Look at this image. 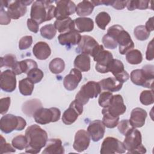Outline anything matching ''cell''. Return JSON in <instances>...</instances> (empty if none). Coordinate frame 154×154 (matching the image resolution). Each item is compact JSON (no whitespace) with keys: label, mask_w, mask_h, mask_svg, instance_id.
<instances>
[{"label":"cell","mask_w":154,"mask_h":154,"mask_svg":"<svg viewBox=\"0 0 154 154\" xmlns=\"http://www.w3.org/2000/svg\"><path fill=\"white\" fill-rule=\"evenodd\" d=\"M25 136L27 140L25 152L29 153H38L46 145L48 141L47 132L37 125L28 126Z\"/></svg>","instance_id":"cell-1"},{"label":"cell","mask_w":154,"mask_h":154,"mask_svg":"<svg viewBox=\"0 0 154 154\" xmlns=\"http://www.w3.org/2000/svg\"><path fill=\"white\" fill-rule=\"evenodd\" d=\"M52 2L50 1H34L31 8V19L38 24L51 20L55 17V7Z\"/></svg>","instance_id":"cell-2"},{"label":"cell","mask_w":154,"mask_h":154,"mask_svg":"<svg viewBox=\"0 0 154 154\" xmlns=\"http://www.w3.org/2000/svg\"><path fill=\"white\" fill-rule=\"evenodd\" d=\"M107 34L116 40L119 46V52L122 55L126 54L134 48V43L129 34L120 25H115L110 26L107 31Z\"/></svg>","instance_id":"cell-3"},{"label":"cell","mask_w":154,"mask_h":154,"mask_svg":"<svg viewBox=\"0 0 154 154\" xmlns=\"http://www.w3.org/2000/svg\"><path fill=\"white\" fill-rule=\"evenodd\" d=\"M130 78L137 85L152 88L154 81V70L153 65H146L141 69H135L131 72Z\"/></svg>","instance_id":"cell-4"},{"label":"cell","mask_w":154,"mask_h":154,"mask_svg":"<svg viewBox=\"0 0 154 154\" xmlns=\"http://www.w3.org/2000/svg\"><path fill=\"white\" fill-rule=\"evenodd\" d=\"M123 144L130 153H145L146 149L142 144L141 132L137 129L131 128L125 135Z\"/></svg>","instance_id":"cell-5"},{"label":"cell","mask_w":154,"mask_h":154,"mask_svg":"<svg viewBox=\"0 0 154 154\" xmlns=\"http://www.w3.org/2000/svg\"><path fill=\"white\" fill-rule=\"evenodd\" d=\"M26 125V122L24 119L11 114L2 116L0 120V129L5 134H9L14 130L22 131Z\"/></svg>","instance_id":"cell-6"},{"label":"cell","mask_w":154,"mask_h":154,"mask_svg":"<svg viewBox=\"0 0 154 154\" xmlns=\"http://www.w3.org/2000/svg\"><path fill=\"white\" fill-rule=\"evenodd\" d=\"M100 91L101 88L99 82L90 81L81 87L75 96V100L84 105L90 99L96 97Z\"/></svg>","instance_id":"cell-7"},{"label":"cell","mask_w":154,"mask_h":154,"mask_svg":"<svg viewBox=\"0 0 154 154\" xmlns=\"http://www.w3.org/2000/svg\"><path fill=\"white\" fill-rule=\"evenodd\" d=\"M94 61H96V70L101 73H105L109 72V65L113 59L112 54L104 49L102 45H99L93 55Z\"/></svg>","instance_id":"cell-8"},{"label":"cell","mask_w":154,"mask_h":154,"mask_svg":"<svg viewBox=\"0 0 154 154\" xmlns=\"http://www.w3.org/2000/svg\"><path fill=\"white\" fill-rule=\"evenodd\" d=\"M60 116L61 111L57 108H45L40 107L34 112L32 116L36 123L40 125H46L58 121Z\"/></svg>","instance_id":"cell-9"},{"label":"cell","mask_w":154,"mask_h":154,"mask_svg":"<svg viewBox=\"0 0 154 154\" xmlns=\"http://www.w3.org/2000/svg\"><path fill=\"white\" fill-rule=\"evenodd\" d=\"M126 150V149L122 142L116 138L108 137L103 141L100 152L101 154L123 153H125Z\"/></svg>","instance_id":"cell-10"},{"label":"cell","mask_w":154,"mask_h":154,"mask_svg":"<svg viewBox=\"0 0 154 154\" xmlns=\"http://www.w3.org/2000/svg\"><path fill=\"white\" fill-rule=\"evenodd\" d=\"M55 17L57 20H61L69 17L76 12V5L72 1L61 0L55 1Z\"/></svg>","instance_id":"cell-11"},{"label":"cell","mask_w":154,"mask_h":154,"mask_svg":"<svg viewBox=\"0 0 154 154\" xmlns=\"http://www.w3.org/2000/svg\"><path fill=\"white\" fill-rule=\"evenodd\" d=\"M82 112L83 105L75 99L63 114L62 121L66 125H71L77 120Z\"/></svg>","instance_id":"cell-12"},{"label":"cell","mask_w":154,"mask_h":154,"mask_svg":"<svg viewBox=\"0 0 154 154\" xmlns=\"http://www.w3.org/2000/svg\"><path fill=\"white\" fill-rule=\"evenodd\" d=\"M33 3L32 1H10L7 7V13L13 19H18L25 14L27 11L26 6Z\"/></svg>","instance_id":"cell-13"},{"label":"cell","mask_w":154,"mask_h":154,"mask_svg":"<svg viewBox=\"0 0 154 154\" xmlns=\"http://www.w3.org/2000/svg\"><path fill=\"white\" fill-rule=\"evenodd\" d=\"M109 72H111L114 78L122 83L127 81L130 78L129 75L125 70L123 63L117 59H112L109 65Z\"/></svg>","instance_id":"cell-14"},{"label":"cell","mask_w":154,"mask_h":154,"mask_svg":"<svg viewBox=\"0 0 154 154\" xmlns=\"http://www.w3.org/2000/svg\"><path fill=\"white\" fill-rule=\"evenodd\" d=\"M109 114L114 117H119L124 114L126 110V106L124 103L123 99L120 94L113 95L109 106L103 108Z\"/></svg>","instance_id":"cell-15"},{"label":"cell","mask_w":154,"mask_h":154,"mask_svg":"<svg viewBox=\"0 0 154 154\" xmlns=\"http://www.w3.org/2000/svg\"><path fill=\"white\" fill-rule=\"evenodd\" d=\"M0 78V87L3 91L10 93L16 89V75L12 70H6L1 72Z\"/></svg>","instance_id":"cell-16"},{"label":"cell","mask_w":154,"mask_h":154,"mask_svg":"<svg viewBox=\"0 0 154 154\" xmlns=\"http://www.w3.org/2000/svg\"><path fill=\"white\" fill-rule=\"evenodd\" d=\"M90 138L87 131L84 129L78 131L75 135L73 144V149L78 152H82L85 150L90 145Z\"/></svg>","instance_id":"cell-17"},{"label":"cell","mask_w":154,"mask_h":154,"mask_svg":"<svg viewBox=\"0 0 154 154\" xmlns=\"http://www.w3.org/2000/svg\"><path fill=\"white\" fill-rule=\"evenodd\" d=\"M105 126L103 122L100 120H95L90 123L87 132L93 141H99L101 140L105 134Z\"/></svg>","instance_id":"cell-18"},{"label":"cell","mask_w":154,"mask_h":154,"mask_svg":"<svg viewBox=\"0 0 154 154\" xmlns=\"http://www.w3.org/2000/svg\"><path fill=\"white\" fill-rule=\"evenodd\" d=\"M99 45L97 42L93 37L84 35L81 37L78 48L82 53L92 56Z\"/></svg>","instance_id":"cell-19"},{"label":"cell","mask_w":154,"mask_h":154,"mask_svg":"<svg viewBox=\"0 0 154 154\" xmlns=\"http://www.w3.org/2000/svg\"><path fill=\"white\" fill-rule=\"evenodd\" d=\"M82 78V75L81 71L76 68H73L64 77L63 85L66 90L69 91L74 90L79 84Z\"/></svg>","instance_id":"cell-20"},{"label":"cell","mask_w":154,"mask_h":154,"mask_svg":"<svg viewBox=\"0 0 154 154\" xmlns=\"http://www.w3.org/2000/svg\"><path fill=\"white\" fill-rule=\"evenodd\" d=\"M81 35L76 29L71 31L60 34L58 37V40L60 45L67 46L78 45L81 39Z\"/></svg>","instance_id":"cell-21"},{"label":"cell","mask_w":154,"mask_h":154,"mask_svg":"<svg viewBox=\"0 0 154 154\" xmlns=\"http://www.w3.org/2000/svg\"><path fill=\"white\" fill-rule=\"evenodd\" d=\"M147 116V112L144 109L135 108L132 110L129 121L133 128H141L144 125Z\"/></svg>","instance_id":"cell-22"},{"label":"cell","mask_w":154,"mask_h":154,"mask_svg":"<svg viewBox=\"0 0 154 154\" xmlns=\"http://www.w3.org/2000/svg\"><path fill=\"white\" fill-rule=\"evenodd\" d=\"M34 55L38 60H46L51 54V49L48 43L44 42H39L35 44L32 48Z\"/></svg>","instance_id":"cell-23"},{"label":"cell","mask_w":154,"mask_h":154,"mask_svg":"<svg viewBox=\"0 0 154 154\" xmlns=\"http://www.w3.org/2000/svg\"><path fill=\"white\" fill-rule=\"evenodd\" d=\"M37 67V64L34 60L32 59H26L17 61L16 66L11 69L16 75H18L23 73L27 74L31 69Z\"/></svg>","instance_id":"cell-24"},{"label":"cell","mask_w":154,"mask_h":154,"mask_svg":"<svg viewBox=\"0 0 154 154\" xmlns=\"http://www.w3.org/2000/svg\"><path fill=\"white\" fill-rule=\"evenodd\" d=\"M98 82L100 85L101 90H106V91L109 92L118 91L122 89L123 86V83L112 77L103 79Z\"/></svg>","instance_id":"cell-25"},{"label":"cell","mask_w":154,"mask_h":154,"mask_svg":"<svg viewBox=\"0 0 154 154\" xmlns=\"http://www.w3.org/2000/svg\"><path fill=\"white\" fill-rule=\"evenodd\" d=\"M64 149L62 141L59 138H53L48 140L46 146L42 152L44 154H63Z\"/></svg>","instance_id":"cell-26"},{"label":"cell","mask_w":154,"mask_h":154,"mask_svg":"<svg viewBox=\"0 0 154 154\" xmlns=\"http://www.w3.org/2000/svg\"><path fill=\"white\" fill-rule=\"evenodd\" d=\"M76 30L79 32H90L94 28V22L91 18L81 17L74 20Z\"/></svg>","instance_id":"cell-27"},{"label":"cell","mask_w":154,"mask_h":154,"mask_svg":"<svg viewBox=\"0 0 154 154\" xmlns=\"http://www.w3.org/2000/svg\"><path fill=\"white\" fill-rule=\"evenodd\" d=\"M54 25L55 29L61 34L76 29L74 20L69 17L61 20H56Z\"/></svg>","instance_id":"cell-28"},{"label":"cell","mask_w":154,"mask_h":154,"mask_svg":"<svg viewBox=\"0 0 154 154\" xmlns=\"http://www.w3.org/2000/svg\"><path fill=\"white\" fill-rule=\"evenodd\" d=\"M74 67L81 72H87L90 69V58L88 55L82 53L76 56Z\"/></svg>","instance_id":"cell-29"},{"label":"cell","mask_w":154,"mask_h":154,"mask_svg":"<svg viewBox=\"0 0 154 154\" xmlns=\"http://www.w3.org/2000/svg\"><path fill=\"white\" fill-rule=\"evenodd\" d=\"M94 7V5L91 1H82L76 7V13L79 16H87L91 14Z\"/></svg>","instance_id":"cell-30"},{"label":"cell","mask_w":154,"mask_h":154,"mask_svg":"<svg viewBox=\"0 0 154 154\" xmlns=\"http://www.w3.org/2000/svg\"><path fill=\"white\" fill-rule=\"evenodd\" d=\"M34 83L28 78L21 79L19 82V89L20 93L23 96H29L32 93Z\"/></svg>","instance_id":"cell-31"},{"label":"cell","mask_w":154,"mask_h":154,"mask_svg":"<svg viewBox=\"0 0 154 154\" xmlns=\"http://www.w3.org/2000/svg\"><path fill=\"white\" fill-rule=\"evenodd\" d=\"M126 59L131 64H138L143 60V55L139 50L132 49L126 54Z\"/></svg>","instance_id":"cell-32"},{"label":"cell","mask_w":154,"mask_h":154,"mask_svg":"<svg viewBox=\"0 0 154 154\" xmlns=\"http://www.w3.org/2000/svg\"><path fill=\"white\" fill-rule=\"evenodd\" d=\"M102 113L103 114L102 122L106 128H114L117 126L119 123V117H114L111 116L104 109H102Z\"/></svg>","instance_id":"cell-33"},{"label":"cell","mask_w":154,"mask_h":154,"mask_svg":"<svg viewBox=\"0 0 154 154\" xmlns=\"http://www.w3.org/2000/svg\"><path fill=\"white\" fill-rule=\"evenodd\" d=\"M49 68L52 73L59 74L64 70V61L60 58H55L52 60L49 63Z\"/></svg>","instance_id":"cell-34"},{"label":"cell","mask_w":154,"mask_h":154,"mask_svg":"<svg viewBox=\"0 0 154 154\" xmlns=\"http://www.w3.org/2000/svg\"><path fill=\"white\" fill-rule=\"evenodd\" d=\"M95 21L99 28L105 30L106 26L111 21V17L108 13L102 11L97 14L95 18Z\"/></svg>","instance_id":"cell-35"},{"label":"cell","mask_w":154,"mask_h":154,"mask_svg":"<svg viewBox=\"0 0 154 154\" xmlns=\"http://www.w3.org/2000/svg\"><path fill=\"white\" fill-rule=\"evenodd\" d=\"M38 101L39 100L38 99H32V100H28L26 102H25L23 104L22 107V110L23 113L26 114L28 116H33L34 112L39 108L42 107V104L32 106L33 105L36 104Z\"/></svg>","instance_id":"cell-36"},{"label":"cell","mask_w":154,"mask_h":154,"mask_svg":"<svg viewBox=\"0 0 154 154\" xmlns=\"http://www.w3.org/2000/svg\"><path fill=\"white\" fill-rule=\"evenodd\" d=\"M150 2L149 1H128L126 4V7L128 10L132 11L135 9L145 10L148 8L149 4Z\"/></svg>","instance_id":"cell-37"},{"label":"cell","mask_w":154,"mask_h":154,"mask_svg":"<svg viewBox=\"0 0 154 154\" xmlns=\"http://www.w3.org/2000/svg\"><path fill=\"white\" fill-rule=\"evenodd\" d=\"M40 31L41 35L45 38L48 40L52 39L57 33V29H55L54 25L52 24H48L44 25L40 28Z\"/></svg>","instance_id":"cell-38"},{"label":"cell","mask_w":154,"mask_h":154,"mask_svg":"<svg viewBox=\"0 0 154 154\" xmlns=\"http://www.w3.org/2000/svg\"><path fill=\"white\" fill-rule=\"evenodd\" d=\"M17 63V58L14 55L7 54L1 58L0 67H2L3 66H5L13 69L16 66Z\"/></svg>","instance_id":"cell-39"},{"label":"cell","mask_w":154,"mask_h":154,"mask_svg":"<svg viewBox=\"0 0 154 154\" xmlns=\"http://www.w3.org/2000/svg\"><path fill=\"white\" fill-rule=\"evenodd\" d=\"M134 34L137 40L143 41L149 38L150 32L147 30L144 25H139L135 28Z\"/></svg>","instance_id":"cell-40"},{"label":"cell","mask_w":154,"mask_h":154,"mask_svg":"<svg viewBox=\"0 0 154 154\" xmlns=\"http://www.w3.org/2000/svg\"><path fill=\"white\" fill-rule=\"evenodd\" d=\"M140 100L144 105H149L153 103L154 94L153 90L143 91L140 95Z\"/></svg>","instance_id":"cell-41"},{"label":"cell","mask_w":154,"mask_h":154,"mask_svg":"<svg viewBox=\"0 0 154 154\" xmlns=\"http://www.w3.org/2000/svg\"><path fill=\"white\" fill-rule=\"evenodd\" d=\"M12 146L16 149L22 150L26 148L27 145V140L25 135H19L15 137L11 141Z\"/></svg>","instance_id":"cell-42"},{"label":"cell","mask_w":154,"mask_h":154,"mask_svg":"<svg viewBox=\"0 0 154 154\" xmlns=\"http://www.w3.org/2000/svg\"><path fill=\"white\" fill-rule=\"evenodd\" d=\"M112 96H113V94H112L111 92H109V91H106L101 93L99 95V99H98L99 105L103 108L108 107L110 104Z\"/></svg>","instance_id":"cell-43"},{"label":"cell","mask_w":154,"mask_h":154,"mask_svg":"<svg viewBox=\"0 0 154 154\" xmlns=\"http://www.w3.org/2000/svg\"><path fill=\"white\" fill-rule=\"evenodd\" d=\"M27 78H28L34 84L41 81L43 78V72L42 70L37 68L31 69L27 73Z\"/></svg>","instance_id":"cell-44"},{"label":"cell","mask_w":154,"mask_h":154,"mask_svg":"<svg viewBox=\"0 0 154 154\" xmlns=\"http://www.w3.org/2000/svg\"><path fill=\"white\" fill-rule=\"evenodd\" d=\"M102 43L106 48L110 49H116L118 45L116 40L107 34L103 35L102 38Z\"/></svg>","instance_id":"cell-45"},{"label":"cell","mask_w":154,"mask_h":154,"mask_svg":"<svg viewBox=\"0 0 154 154\" xmlns=\"http://www.w3.org/2000/svg\"><path fill=\"white\" fill-rule=\"evenodd\" d=\"M14 148V147L13 146H11L10 144L7 143L4 137L2 135L1 136V140H0V153L1 154L15 152L16 150Z\"/></svg>","instance_id":"cell-46"},{"label":"cell","mask_w":154,"mask_h":154,"mask_svg":"<svg viewBox=\"0 0 154 154\" xmlns=\"http://www.w3.org/2000/svg\"><path fill=\"white\" fill-rule=\"evenodd\" d=\"M32 43V37L31 35H25L20 38L19 42V48L20 50H25L29 48Z\"/></svg>","instance_id":"cell-47"},{"label":"cell","mask_w":154,"mask_h":154,"mask_svg":"<svg viewBox=\"0 0 154 154\" xmlns=\"http://www.w3.org/2000/svg\"><path fill=\"white\" fill-rule=\"evenodd\" d=\"M119 131L123 135H125L131 128L133 127L131 126L129 120H122L117 125Z\"/></svg>","instance_id":"cell-48"},{"label":"cell","mask_w":154,"mask_h":154,"mask_svg":"<svg viewBox=\"0 0 154 154\" xmlns=\"http://www.w3.org/2000/svg\"><path fill=\"white\" fill-rule=\"evenodd\" d=\"M11 99L9 97L1 98L0 99V113L5 114L8 110L10 105Z\"/></svg>","instance_id":"cell-49"},{"label":"cell","mask_w":154,"mask_h":154,"mask_svg":"<svg viewBox=\"0 0 154 154\" xmlns=\"http://www.w3.org/2000/svg\"><path fill=\"white\" fill-rule=\"evenodd\" d=\"M11 22V18L8 16L7 12L4 10V8L1 7L0 8V24L8 25Z\"/></svg>","instance_id":"cell-50"},{"label":"cell","mask_w":154,"mask_h":154,"mask_svg":"<svg viewBox=\"0 0 154 154\" xmlns=\"http://www.w3.org/2000/svg\"><path fill=\"white\" fill-rule=\"evenodd\" d=\"M27 26L29 31L34 33H37L38 31L39 24L32 19H28Z\"/></svg>","instance_id":"cell-51"},{"label":"cell","mask_w":154,"mask_h":154,"mask_svg":"<svg viewBox=\"0 0 154 154\" xmlns=\"http://www.w3.org/2000/svg\"><path fill=\"white\" fill-rule=\"evenodd\" d=\"M153 39H152L148 44L146 52V58L147 60L151 61L153 59Z\"/></svg>","instance_id":"cell-52"},{"label":"cell","mask_w":154,"mask_h":154,"mask_svg":"<svg viewBox=\"0 0 154 154\" xmlns=\"http://www.w3.org/2000/svg\"><path fill=\"white\" fill-rule=\"evenodd\" d=\"M128 1H111L110 5L116 10H122L126 6Z\"/></svg>","instance_id":"cell-53"},{"label":"cell","mask_w":154,"mask_h":154,"mask_svg":"<svg viewBox=\"0 0 154 154\" xmlns=\"http://www.w3.org/2000/svg\"><path fill=\"white\" fill-rule=\"evenodd\" d=\"M147 30L149 31L150 32L152 31H153L154 28H153V17H152L148 19V20L146 22V25L144 26Z\"/></svg>","instance_id":"cell-54"}]
</instances>
